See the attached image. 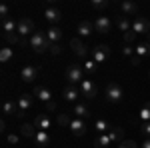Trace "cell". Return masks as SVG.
<instances>
[{
    "label": "cell",
    "mask_w": 150,
    "mask_h": 148,
    "mask_svg": "<svg viewBox=\"0 0 150 148\" xmlns=\"http://www.w3.org/2000/svg\"><path fill=\"white\" fill-rule=\"evenodd\" d=\"M110 144H112V140L108 136V132L106 134H100V136L96 138V148H108Z\"/></svg>",
    "instance_id": "f1b7e54d"
},
{
    "label": "cell",
    "mask_w": 150,
    "mask_h": 148,
    "mask_svg": "<svg viewBox=\"0 0 150 148\" xmlns=\"http://www.w3.org/2000/svg\"><path fill=\"white\" fill-rule=\"evenodd\" d=\"M60 44H50V54H60Z\"/></svg>",
    "instance_id": "7bdbcfd3"
},
{
    "label": "cell",
    "mask_w": 150,
    "mask_h": 148,
    "mask_svg": "<svg viewBox=\"0 0 150 148\" xmlns=\"http://www.w3.org/2000/svg\"><path fill=\"white\" fill-rule=\"evenodd\" d=\"M118 28H120V30L126 34L128 30H132V22L128 20L126 16H120V18H118Z\"/></svg>",
    "instance_id": "f546056e"
},
{
    "label": "cell",
    "mask_w": 150,
    "mask_h": 148,
    "mask_svg": "<svg viewBox=\"0 0 150 148\" xmlns=\"http://www.w3.org/2000/svg\"><path fill=\"white\" fill-rule=\"evenodd\" d=\"M106 100L110 104H118L124 100V88L118 84V82H110L106 86Z\"/></svg>",
    "instance_id": "277c9868"
},
{
    "label": "cell",
    "mask_w": 150,
    "mask_h": 148,
    "mask_svg": "<svg viewBox=\"0 0 150 148\" xmlns=\"http://www.w3.org/2000/svg\"><path fill=\"white\" fill-rule=\"evenodd\" d=\"M90 6L94 10H104V8H108V0H92Z\"/></svg>",
    "instance_id": "e575fe53"
},
{
    "label": "cell",
    "mask_w": 150,
    "mask_h": 148,
    "mask_svg": "<svg viewBox=\"0 0 150 148\" xmlns=\"http://www.w3.org/2000/svg\"><path fill=\"white\" fill-rule=\"evenodd\" d=\"M92 28H94V24L92 22H88V20H82V22H78V28H76V32L80 36H90L92 34Z\"/></svg>",
    "instance_id": "7402d4cb"
},
{
    "label": "cell",
    "mask_w": 150,
    "mask_h": 148,
    "mask_svg": "<svg viewBox=\"0 0 150 148\" xmlns=\"http://www.w3.org/2000/svg\"><path fill=\"white\" fill-rule=\"evenodd\" d=\"M92 126H94V130H96L98 134H106V132L112 128V126H108V122H106L104 118H98V120H94V124H92Z\"/></svg>",
    "instance_id": "cb8c5ba5"
},
{
    "label": "cell",
    "mask_w": 150,
    "mask_h": 148,
    "mask_svg": "<svg viewBox=\"0 0 150 148\" xmlns=\"http://www.w3.org/2000/svg\"><path fill=\"white\" fill-rule=\"evenodd\" d=\"M36 132H38V130H36V126L34 124H28V122L22 124V126H20V130H18V134H20L22 138H28V140H34Z\"/></svg>",
    "instance_id": "ac0fdd59"
},
{
    "label": "cell",
    "mask_w": 150,
    "mask_h": 148,
    "mask_svg": "<svg viewBox=\"0 0 150 148\" xmlns=\"http://www.w3.org/2000/svg\"><path fill=\"white\" fill-rule=\"evenodd\" d=\"M2 36H4V40H6L8 44H20V36H18V32H8V34L4 32Z\"/></svg>",
    "instance_id": "1f68e13d"
},
{
    "label": "cell",
    "mask_w": 150,
    "mask_h": 148,
    "mask_svg": "<svg viewBox=\"0 0 150 148\" xmlns=\"http://www.w3.org/2000/svg\"><path fill=\"white\" fill-rule=\"evenodd\" d=\"M12 56H14V50H12V46H4V48H0V62H2V64L10 62Z\"/></svg>",
    "instance_id": "d4e9b609"
},
{
    "label": "cell",
    "mask_w": 150,
    "mask_h": 148,
    "mask_svg": "<svg viewBox=\"0 0 150 148\" xmlns=\"http://www.w3.org/2000/svg\"><path fill=\"white\" fill-rule=\"evenodd\" d=\"M132 30L136 34H150V20L142 18V16H136L132 20Z\"/></svg>",
    "instance_id": "ba28073f"
},
{
    "label": "cell",
    "mask_w": 150,
    "mask_h": 148,
    "mask_svg": "<svg viewBox=\"0 0 150 148\" xmlns=\"http://www.w3.org/2000/svg\"><path fill=\"white\" fill-rule=\"evenodd\" d=\"M122 56L132 58V56H134V48H132L130 44H124V48H122Z\"/></svg>",
    "instance_id": "74e56055"
},
{
    "label": "cell",
    "mask_w": 150,
    "mask_h": 148,
    "mask_svg": "<svg viewBox=\"0 0 150 148\" xmlns=\"http://www.w3.org/2000/svg\"><path fill=\"white\" fill-rule=\"evenodd\" d=\"M30 48L36 54H42V52L50 50V40H48L46 32H34L30 36Z\"/></svg>",
    "instance_id": "6da1fadb"
},
{
    "label": "cell",
    "mask_w": 150,
    "mask_h": 148,
    "mask_svg": "<svg viewBox=\"0 0 150 148\" xmlns=\"http://www.w3.org/2000/svg\"><path fill=\"white\" fill-rule=\"evenodd\" d=\"M118 148H138V144H136L134 140H122V142L118 144Z\"/></svg>",
    "instance_id": "8d00e7d4"
},
{
    "label": "cell",
    "mask_w": 150,
    "mask_h": 148,
    "mask_svg": "<svg viewBox=\"0 0 150 148\" xmlns=\"http://www.w3.org/2000/svg\"><path fill=\"white\" fill-rule=\"evenodd\" d=\"M122 134H124V132H122V128H118V126H112V128L108 130V136H110V140H112V142H118V144L124 140V138H122Z\"/></svg>",
    "instance_id": "484cf974"
},
{
    "label": "cell",
    "mask_w": 150,
    "mask_h": 148,
    "mask_svg": "<svg viewBox=\"0 0 150 148\" xmlns=\"http://www.w3.org/2000/svg\"><path fill=\"white\" fill-rule=\"evenodd\" d=\"M2 110H4V114H18V102H12V100H6V102L2 104Z\"/></svg>",
    "instance_id": "4316f807"
},
{
    "label": "cell",
    "mask_w": 150,
    "mask_h": 148,
    "mask_svg": "<svg viewBox=\"0 0 150 148\" xmlns=\"http://www.w3.org/2000/svg\"><path fill=\"white\" fill-rule=\"evenodd\" d=\"M120 10L124 12V16H136V14H138V6H136L134 2H130V0H124V2L120 4Z\"/></svg>",
    "instance_id": "ffe728a7"
},
{
    "label": "cell",
    "mask_w": 150,
    "mask_h": 148,
    "mask_svg": "<svg viewBox=\"0 0 150 148\" xmlns=\"http://www.w3.org/2000/svg\"><path fill=\"white\" fill-rule=\"evenodd\" d=\"M44 18H46L48 22H52V26H56L60 22V18H62V12L56 6H46L44 8Z\"/></svg>",
    "instance_id": "4fadbf2b"
},
{
    "label": "cell",
    "mask_w": 150,
    "mask_h": 148,
    "mask_svg": "<svg viewBox=\"0 0 150 148\" xmlns=\"http://www.w3.org/2000/svg\"><path fill=\"white\" fill-rule=\"evenodd\" d=\"M148 42H150V34H148Z\"/></svg>",
    "instance_id": "bcb514c9"
},
{
    "label": "cell",
    "mask_w": 150,
    "mask_h": 148,
    "mask_svg": "<svg viewBox=\"0 0 150 148\" xmlns=\"http://www.w3.org/2000/svg\"><path fill=\"white\" fill-rule=\"evenodd\" d=\"M134 54L140 56L142 60H144L146 56H150V42H140V44L134 48Z\"/></svg>",
    "instance_id": "603a6c76"
},
{
    "label": "cell",
    "mask_w": 150,
    "mask_h": 148,
    "mask_svg": "<svg viewBox=\"0 0 150 148\" xmlns=\"http://www.w3.org/2000/svg\"><path fill=\"white\" fill-rule=\"evenodd\" d=\"M130 64H132V66H138V64H142V58H140V56H136V54H134V56L130 58Z\"/></svg>",
    "instance_id": "b9f144b4"
},
{
    "label": "cell",
    "mask_w": 150,
    "mask_h": 148,
    "mask_svg": "<svg viewBox=\"0 0 150 148\" xmlns=\"http://www.w3.org/2000/svg\"><path fill=\"white\" fill-rule=\"evenodd\" d=\"M148 76H150V72H148Z\"/></svg>",
    "instance_id": "7dc6e473"
},
{
    "label": "cell",
    "mask_w": 150,
    "mask_h": 148,
    "mask_svg": "<svg viewBox=\"0 0 150 148\" xmlns=\"http://www.w3.org/2000/svg\"><path fill=\"white\" fill-rule=\"evenodd\" d=\"M32 124L36 126V130H44V132H48V128L52 126V120H50V116H48L46 112H38Z\"/></svg>",
    "instance_id": "30bf717a"
},
{
    "label": "cell",
    "mask_w": 150,
    "mask_h": 148,
    "mask_svg": "<svg viewBox=\"0 0 150 148\" xmlns=\"http://www.w3.org/2000/svg\"><path fill=\"white\" fill-rule=\"evenodd\" d=\"M34 142H36V146H38V148H46L48 144H50V136H48V132H44V130H38V132H36Z\"/></svg>",
    "instance_id": "44dd1931"
},
{
    "label": "cell",
    "mask_w": 150,
    "mask_h": 148,
    "mask_svg": "<svg viewBox=\"0 0 150 148\" xmlns=\"http://www.w3.org/2000/svg\"><path fill=\"white\" fill-rule=\"evenodd\" d=\"M78 90H80V96H82V98H86L88 102L94 100V98H96V94H98V88H96V84H94L90 78L82 80V84L78 86Z\"/></svg>",
    "instance_id": "5b68a950"
},
{
    "label": "cell",
    "mask_w": 150,
    "mask_h": 148,
    "mask_svg": "<svg viewBox=\"0 0 150 148\" xmlns=\"http://www.w3.org/2000/svg\"><path fill=\"white\" fill-rule=\"evenodd\" d=\"M56 122L60 126H64V128H70V124H72V118H70L66 112H58L56 114Z\"/></svg>",
    "instance_id": "83f0119b"
},
{
    "label": "cell",
    "mask_w": 150,
    "mask_h": 148,
    "mask_svg": "<svg viewBox=\"0 0 150 148\" xmlns=\"http://www.w3.org/2000/svg\"><path fill=\"white\" fill-rule=\"evenodd\" d=\"M62 98H64V100H66V102H78V98H80V90H78V88H76V86H66V88H64V90H62Z\"/></svg>",
    "instance_id": "2e32d148"
},
{
    "label": "cell",
    "mask_w": 150,
    "mask_h": 148,
    "mask_svg": "<svg viewBox=\"0 0 150 148\" xmlns=\"http://www.w3.org/2000/svg\"><path fill=\"white\" fill-rule=\"evenodd\" d=\"M46 36H48V40H50V44H58L60 38H62V30H60V26H50V28L46 30Z\"/></svg>",
    "instance_id": "d6986e66"
},
{
    "label": "cell",
    "mask_w": 150,
    "mask_h": 148,
    "mask_svg": "<svg viewBox=\"0 0 150 148\" xmlns=\"http://www.w3.org/2000/svg\"><path fill=\"white\" fill-rule=\"evenodd\" d=\"M66 80H68L70 86H80L82 80H86V72L82 68L80 64H70L68 68H66Z\"/></svg>",
    "instance_id": "7a4b0ae2"
},
{
    "label": "cell",
    "mask_w": 150,
    "mask_h": 148,
    "mask_svg": "<svg viewBox=\"0 0 150 148\" xmlns=\"http://www.w3.org/2000/svg\"><path fill=\"white\" fill-rule=\"evenodd\" d=\"M32 102H34V96H32V94H22V96L18 98V114H16V118H22L24 112L32 106Z\"/></svg>",
    "instance_id": "8fae6325"
},
{
    "label": "cell",
    "mask_w": 150,
    "mask_h": 148,
    "mask_svg": "<svg viewBox=\"0 0 150 148\" xmlns=\"http://www.w3.org/2000/svg\"><path fill=\"white\" fill-rule=\"evenodd\" d=\"M16 28H18V22H14L12 18H8V20H4L2 22V30L8 34V32H16Z\"/></svg>",
    "instance_id": "4dcf8cb0"
},
{
    "label": "cell",
    "mask_w": 150,
    "mask_h": 148,
    "mask_svg": "<svg viewBox=\"0 0 150 148\" xmlns=\"http://www.w3.org/2000/svg\"><path fill=\"white\" fill-rule=\"evenodd\" d=\"M0 130H2V132H6V122H4V120L0 122Z\"/></svg>",
    "instance_id": "f6af8a7d"
},
{
    "label": "cell",
    "mask_w": 150,
    "mask_h": 148,
    "mask_svg": "<svg viewBox=\"0 0 150 148\" xmlns=\"http://www.w3.org/2000/svg\"><path fill=\"white\" fill-rule=\"evenodd\" d=\"M16 32H18V36L20 38H26V36H32L36 32L34 30V22L30 20V18H26V16H22L20 20H18V28H16Z\"/></svg>",
    "instance_id": "8992f818"
},
{
    "label": "cell",
    "mask_w": 150,
    "mask_h": 148,
    "mask_svg": "<svg viewBox=\"0 0 150 148\" xmlns=\"http://www.w3.org/2000/svg\"><path fill=\"white\" fill-rule=\"evenodd\" d=\"M140 132H142L144 138H150V122H144V124L140 126Z\"/></svg>",
    "instance_id": "ab89813d"
},
{
    "label": "cell",
    "mask_w": 150,
    "mask_h": 148,
    "mask_svg": "<svg viewBox=\"0 0 150 148\" xmlns=\"http://www.w3.org/2000/svg\"><path fill=\"white\" fill-rule=\"evenodd\" d=\"M140 148H150V138H144L142 144H140Z\"/></svg>",
    "instance_id": "ee69618b"
},
{
    "label": "cell",
    "mask_w": 150,
    "mask_h": 148,
    "mask_svg": "<svg viewBox=\"0 0 150 148\" xmlns=\"http://www.w3.org/2000/svg\"><path fill=\"white\" fill-rule=\"evenodd\" d=\"M72 112L76 114V118H82V120H86V118H90V116H92V110L88 108V104H84V102H76Z\"/></svg>",
    "instance_id": "e0dca14e"
},
{
    "label": "cell",
    "mask_w": 150,
    "mask_h": 148,
    "mask_svg": "<svg viewBox=\"0 0 150 148\" xmlns=\"http://www.w3.org/2000/svg\"><path fill=\"white\" fill-rule=\"evenodd\" d=\"M6 140H8L10 144H18V140H20V138H18V134H8Z\"/></svg>",
    "instance_id": "60d3db41"
},
{
    "label": "cell",
    "mask_w": 150,
    "mask_h": 148,
    "mask_svg": "<svg viewBox=\"0 0 150 148\" xmlns=\"http://www.w3.org/2000/svg\"><path fill=\"white\" fill-rule=\"evenodd\" d=\"M34 96L40 100V102L46 104L48 110H56V102H54V98H52V92H50V88L48 86H36L34 88Z\"/></svg>",
    "instance_id": "3957f363"
},
{
    "label": "cell",
    "mask_w": 150,
    "mask_h": 148,
    "mask_svg": "<svg viewBox=\"0 0 150 148\" xmlns=\"http://www.w3.org/2000/svg\"><path fill=\"white\" fill-rule=\"evenodd\" d=\"M110 28H112V22H110L108 16H98V18L94 20V30H96L98 34H108Z\"/></svg>",
    "instance_id": "9c48e42d"
},
{
    "label": "cell",
    "mask_w": 150,
    "mask_h": 148,
    "mask_svg": "<svg viewBox=\"0 0 150 148\" xmlns=\"http://www.w3.org/2000/svg\"><path fill=\"white\" fill-rule=\"evenodd\" d=\"M82 68H84V72H86V74H94V72H96V68H98V64H96L94 60H86V62L82 64Z\"/></svg>",
    "instance_id": "836d02e7"
},
{
    "label": "cell",
    "mask_w": 150,
    "mask_h": 148,
    "mask_svg": "<svg viewBox=\"0 0 150 148\" xmlns=\"http://www.w3.org/2000/svg\"><path fill=\"white\" fill-rule=\"evenodd\" d=\"M10 18V8H8V4H2L0 6V20L4 22V20H8Z\"/></svg>",
    "instance_id": "d590c367"
},
{
    "label": "cell",
    "mask_w": 150,
    "mask_h": 148,
    "mask_svg": "<svg viewBox=\"0 0 150 148\" xmlns=\"http://www.w3.org/2000/svg\"><path fill=\"white\" fill-rule=\"evenodd\" d=\"M70 48H72V52L78 58H84L88 54V48H86V44L82 42L80 38H72V40H70Z\"/></svg>",
    "instance_id": "9a60e30c"
},
{
    "label": "cell",
    "mask_w": 150,
    "mask_h": 148,
    "mask_svg": "<svg viewBox=\"0 0 150 148\" xmlns=\"http://www.w3.org/2000/svg\"><path fill=\"white\" fill-rule=\"evenodd\" d=\"M134 38H136V32H134V30H128L126 34H124V42H126V44H132Z\"/></svg>",
    "instance_id": "f35d334b"
},
{
    "label": "cell",
    "mask_w": 150,
    "mask_h": 148,
    "mask_svg": "<svg viewBox=\"0 0 150 148\" xmlns=\"http://www.w3.org/2000/svg\"><path fill=\"white\" fill-rule=\"evenodd\" d=\"M86 130H88V124H86V120H82V118H72L70 132H72L74 136H84V134H86Z\"/></svg>",
    "instance_id": "7c38bea8"
},
{
    "label": "cell",
    "mask_w": 150,
    "mask_h": 148,
    "mask_svg": "<svg viewBox=\"0 0 150 148\" xmlns=\"http://www.w3.org/2000/svg\"><path fill=\"white\" fill-rule=\"evenodd\" d=\"M108 56H110V46L108 44H98L92 50V60L96 62V64H102Z\"/></svg>",
    "instance_id": "52a82bcc"
},
{
    "label": "cell",
    "mask_w": 150,
    "mask_h": 148,
    "mask_svg": "<svg viewBox=\"0 0 150 148\" xmlns=\"http://www.w3.org/2000/svg\"><path fill=\"white\" fill-rule=\"evenodd\" d=\"M140 122L144 124V122H150V102L144 104V108L140 110Z\"/></svg>",
    "instance_id": "d6a6232c"
},
{
    "label": "cell",
    "mask_w": 150,
    "mask_h": 148,
    "mask_svg": "<svg viewBox=\"0 0 150 148\" xmlns=\"http://www.w3.org/2000/svg\"><path fill=\"white\" fill-rule=\"evenodd\" d=\"M36 78H38V68L32 66V64H28L20 70V80L22 82H34Z\"/></svg>",
    "instance_id": "5bb4252c"
}]
</instances>
